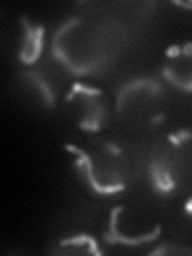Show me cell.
Instances as JSON below:
<instances>
[{"mask_svg":"<svg viewBox=\"0 0 192 256\" xmlns=\"http://www.w3.org/2000/svg\"><path fill=\"white\" fill-rule=\"evenodd\" d=\"M22 26V40L20 48V60L22 64H36L42 54L44 48V36H45V26L44 24H37L32 26L26 16L20 18Z\"/></svg>","mask_w":192,"mask_h":256,"instance_id":"cell-1","label":"cell"},{"mask_svg":"<svg viewBox=\"0 0 192 256\" xmlns=\"http://www.w3.org/2000/svg\"><path fill=\"white\" fill-rule=\"evenodd\" d=\"M124 212V206H116L110 210V221H109V229L102 232V238L104 242L108 245H117V244H122V245H128V246H136V245H141V244H148V242H154V240L158 238L160 236V230H162V226L157 224L156 229L149 232L146 236H141V237H124L122 234L118 232L117 229V221H118V214Z\"/></svg>","mask_w":192,"mask_h":256,"instance_id":"cell-2","label":"cell"},{"mask_svg":"<svg viewBox=\"0 0 192 256\" xmlns=\"http://www.w3.org/2000/svg\"><path fill=\"white\" fill-rule=\"evenodd\" d=\"M66 150L72 152V154H76L78 158L76 162V166L77 170L85 176V180L90 184V188L96 192V194H102V196H109V194H117V192L124 190L125 186L122 182H117V184H112V186H102L100 184L98 178L94 176L93 173V164H92V158L90 156L86 154L84 149H80L77 146H72V144H68L66 146Z\"/></svg>","mask_w":192,"mask_h":256,"instance_id":"cell-3","label":"cell"},{"mask_svg":"<svg viewBox=\"0 0 192 256\" xmlns=\"http://www.w3.org/2000/svg\"><path fill=\"white\" fill-rule=\"evenodd\" d=\"M136 92H149L150 94H157L162 92V86L157 82L156 78H136L128 82L126 85H124L117 93V110H122V106L125 100L130 94L136 93Z\"/></svg>","mask_w":192,"mask_h":256,"instance_id":"cell-4","label":"cell"},{"mask_svg":"<svg viewBox=\"0 0 192 256\" xmlns=\"http://www.w3.org/2000/svg\"><path fill=\"white\" fill-rule=\"evenodd\" d=\"M149 174H150V182L158 194H170L174 189V181L172 178L170 168L164 162H152L149 165Z\"/></svg>","mask_w":192,"mask_h":256,"instance_id":"cell-5","label":"cell"},{"mask_svg":"<svg viewBox=\"0 0 192 256\" xmlns=\"http://www.w3.org/2000/svg\"><path fill=\"white\" fill-rule=\"evenodd\" d=\"M86 109L82 120L78 122V128L85 132H100L104 117L102 106L100 104V101L94 100V96H86Z\"/></svg>","mask_w":192,"mask_h":256,"instance_id":"cell-6","label":"cell"},{"mask_svg":"<svg viewBox=\"0 0 192 256\" xmlns=\"http://www.w3.org/2000/svg\"><path fill=\"white\" fill-rule=\"evenodd\" d=\"M24 77L29 78L32 84H34L38 90H40V94H42V98L45 101V106L46 108H54V94H53V90L52 86L48 85L46 80L40 76L38 70H28L26 74H24Z\"/></svg>","mask_w":192,"mask_h":256,"instance_id":"cell-7","label":"cell"},{"mask_svg":"<svg viewBox=\"0 0 192 256\" xmlns=\"http://www.w3.org/2000/svg\"><path fill=\"white\" fill-rule=\"evenodd\" d=\"M88 246V253L90 254H96V256H100L101 253L98 252V244H96V240L90 236H86V234H80L77 237H70V238H66V240H61L60 242V246L62 248H68V246Z\"/></svg>","mask_w":192,"mask_h":256,"instance_id":"cell-8","label":"cell"},{"mask_svg":"<svg viewBox=\"0 0 192 256\" xmlns=\"http://www.w3.org/2000/svg\"><path fill=\"white\" fill-rule=\"evenodd\" d=\"M76 94H84V96H100L101 94V90L100 88H88L82 84H74L72 85V90L70 93L66 96V101L70 102L72 100H74Z\"/></svg>","mask_w":192,"mask_h":256,"instance_id":"cell-9","label":"cell"},{"mask_svg":"<svg viewBox=\"0 0 192 256\" xmlns=\"http://www.w3.org/2000/svg\"><path fill=\"white\" fill-rule=\"evenodd\" d=\"M190 138H192V132H189V130H178L176 133L168 134V141H170L176 148H180L184 141H188Z\"/></svg>","mask_w":192,"mask_h":256,"instance_id":"cell-10","label":"cell"},{"mask_svg":"<svg viewBox=\"0 0 192 256\" xmlns=\"http://www.w3.org/2000/svg\"><path fill=\"white\" fill-rule=\"evenodd\" d=\"M165 54L168 56V58H180V56H182V46L180 45H172V46H168L166 50H165Z\"/></svg>","mask_w":192,"mask_h":256,"instance_id":"cell-11","label":"cell"},{"mask_svg":"<svg viewBox=\"0 0 192 256\" xmlns=\"http://www.w3.org/2000/svg\"><path fill=\"white\" fill-rule=\"evenodd\" d=\"M104 149H106V150H109L110 152V154L112 156H116V157H120V156H122V149H120L118 146H117V144H114V142H106V144H104Z\"/></svg>","mask_w":192,"mask_h":256,"instance_id":"cell-12","label":"cell"},{"mask_svg":"<svg viewBox=\"0 0 192 256\" xmlns=\"http://www.w3.org/2000/svg\"><path fill=\"white\" fill-rule=\"evenodd\" d=\"M182 56L184 58H192V42H186L182 46Z\"/></svg>","mask_w":192,"mask_h":256,"instance_id":"cell-13","label":"cell"},{"mask_svg":"<svg viewBox=\"0 0 192 256\" xmlns=\"http://www.w3.org/2000/svg\"><path fill=\"white\" fill-rule=\"evenodd\" d=\"M162 120H164V116L162 114H157V116H154V117H152L150 118V124H160V122H162Z\"/></svg>","mask_w":192,"mask_h":256,"instance_id":"cell-14","label":"cell"},{"mask_svg":"<svg viewBox=\"0 0 192 256\" xmlns=\"http://www.w3.org/2000/svg\"><path fill=\"white\" fill-rule=\"evenodd\" d=\"M184 210H186L189 214H192V197L186 202V205H184Z\"/></svg>","mask_w":192,"mask_h":256,"instance_id":"cell-15","label":"cell"},{"mask_svg":"<svg viewBox=\"0 0 192 256\" xmlns=\"http://www.w3.org/2000/svg\"><path fill=\"white\" fill-rule=\"evenodd\" d=\"M174 5H178V6H184V8H190L192 10V2H173Z\"/></svg>","mask_w":192,"mask_h":256,"instance_id":"cell-16","label":"cell"}]
</instances>
